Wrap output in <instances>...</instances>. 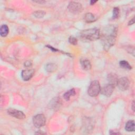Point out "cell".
I'll return each mask as SVG.
<instances>
[{"mask_svg":"<svg viewBox=\"0 0 135 135\" xmlns=\"http://www.w3.org/2000/svg\"><path fill=\"white\" fill-rule=\"evenodd\" d=\"M61 104L62 101L61 99L58 97H55L50 101L48 107L50 109H52L53 110H57L60 109Z\"/></svg>","mask_w":135,"mask_h":135,"instance_id":"obj_7","label":"cell"},{"mask_svg":"<svg viewBox=\"0 0 135 135\" xmlns=\"http://www.w3.org/2000/svg\"><path fill=\"white\" fill-rule=\"evenodd\" d=\"M110 134H120L119 132H113V131H112V130H111L110 131Z\"/></svg>","mask_w":135,"mask_h":135,"instance_id":"obj_24","label":"cell"},{"mask_svg":"<svg viewBox=\"0 0 135 135\" xmlns=\"http://www.w3.org/2000/svg\"><path fill=\"white\" fill-rule=\"evenodd\" d=\"M7 112L11 116L19 119H23L26 117V116L25 115V114L23 112L15 109H13V108L8 109Z\"/></svg>","mask_w":135,"mask_h":135,"instance_id":"obj_8","label":"cell"},{"mask_svg":"<svg viewBox=\"0 0 135 135\" xmlns=\"http://www.w3.org/2000/svg\"><path fill=\"white\" fill-rule=\"evenodd\" d=\"M84 20L86 22L91 23L94 22L96 20V17L94 14L91 13H88L84 16Z\"/></svg>","mask_w":135,"mask_h":135,"instance_id":"obj_16","label":"cell"},{"mask_svg":"<svg viewBox=\"0 0 135 135\" xmlns=\"http://www.w3.org/2000/svg\"><path fill=\"white\" fill-rule=\"evenodd\" d=\"M46 119L42 114H38L35 115L33 119V122L34 126L36 128H40L45 125Z\"/></svg>","mask_w":135,"mask_h":135,"instance_id":"obj_4","label":"cell"},{"mask_svg":"<svg viewBox=\"0 0 135 135\" xmlns=\"http://www.w3.org/2000/svg\"><path fill=\"white\" fill-rule=\"evenodd\" d=\"M125 129H126V131H127L128 132L134 131V130H135L134 121L133 120L128 121L126 124Z\"/></svg>","mask_w":135,"mask_h":135,"instance_id":"obj_12","label":"cell"},{"mask_svg":"<svg viewBox=\"0 0 135 135\" xmlns=\"http://www.w3.org/2000/svg\"><path fill=\"white\" fill-rule=\"evenodd\" d=\"M129 79L126 77H123L118 79L117 85L120 90L126 91L129 88Z\"/></svg>","mask_w":135,"mask_h":135,"instance_id":"obj_6","label":"cell"},{"mask_svg":"<svg viewBox=\"0 0 135 135\" xmlns=\"http://www.w3.org/2000/svg\"><path fill=\"white\" fill-rule=\"evenodd\" d=\"M132 109L133 110V111H134V102L133 101L132 102Z\"/></svg>","mask_w":135,"mask_h":135,"instance_id":"obj_27","label":"cell"},{"mask_svg":"<svg viewBox=\"0 0 135 135\" xmlns=\"http://www.w3.org/2000/svg\"><path fill=\"white\" fill-rule=\"evenodd\" d=\"M117 35V29L113 25L105 27L100 33L102 43L104 49L108 51L115 43Z\"/></svg>","mask_w":135,"mask_h":135,"instance_id":"obj_1","label":"cell"},{"mask_svg":"<svg viewBox=\"0 0 135 135\" xmlns=\"http://www.w3.org/2000/svg\"><path fill=\"white\" fill-rule=\"evenodd\" d=\"M45 13L43 11H36L33 13V15L36 18H42L45 15Z\"/></svg>","mask_w":135,"mask_h":135,"instance_id":"obj_20","label":"cell"},{"mask_svg":"<svg viewBox=\"0 0 135 135\" xmlns=\"http://www.w3.org/2000/svg\"><path fill=\"white\" fill-rule=\"evenodd\" d=\"M108 80L109 83L112 84L114 86L117 85L118 78L117 75L114 73H110L108 75Z\"/></svg>","mask_w":135,"mask_h":135,"instance_id":"obj_11","label":"cell"},{"mask_svg":"<svg viewBox=\"0 0 135 135\" xmlns=\"http://www.w3.org/2000/svg\"><path fill=\"white\" fill-rule=\"evenodd\" d=\"M81 64L83 69L85 70H89L91 68V64L90 62L86 59L81 61Z\"/></svg>","mask_w":135,"mask_h":135,"instance_id":"obj_15","label":"cell"},{"mask_svg":"<svg viewBox=\"0 0 135 135\" xmlns=\"http://www.w3.org/2000/svg\"><path fill=\"white\" fill-rule=\"evenodd\" d=\"M68 10L72 13L78 14L81 12L82 6L81 3L75 2H71L68 6Z\"/></svg>","mask_w":135,"mask_h":135,"instance_id":"obj_5","label":"cell"},{"mask_svg":"<svg viewBox=\"0 0 135 135\" xmlns=\"http://www.w3.org/2000/svg\"><path fill=\"white\" fill-rule=\"evenodd\" d=\"M119 15V9L118 7H114L113 9V15L112 18L113 19L117 18Z\"/></svg>","mask_w":135,"mask_h":135,"instance_id":"obj_21","label":"cell"},{"mask_svg":"<svg viewBox=\"0 0 135 135\" xmlns=\"http://www.w3.org/2000/svg\"><path fill=\"white\" fill-rule=\"evenodd\" d=\"M114 87L113 85L110 84H108L104 86H103L101 89V93L104 96L106 97H110L112 94L114 90Z\"/></svg>","mask_w":135,"mask_h":135,"instance_id":"obj_9","label":"cell"},{"mask_svg":"<svg viewBox=\"0 0 135 135\" xmlns=\"http://www.w3.org/2000/svg\"><path fill=\"white\" fill-rule=\"evenodd\" d=\"M80 36L86 40L95 41L100 37V31L96 28L86 29L81 32Z\"/></svg>","mask_w":135,"mask_h":135,"instance_id":"obj_2","label":"cell"},{"mask_svg":"<svg viewBox=\"0 0 135 135\" xmlns=\"http://www.w3.org/2000/svg\"><path fill=\"white\" fill-rule=\"evenodd\" d=\"M84 123V128L85 129H86V131H89L90 130H92L93 129V123H92V121L89 119H86L85 120L84 122H83Z\"/></svg>","mask_w":135,"mask_h":135,"instance_id":"obj_14","label":"cell"},{"mask_svg":"<svg viewBox=\"0 0 135 135\" xmlns=\"http://www.w3.org/2000/svg\"><path fill=\"white\" fill-rule=\"evenodd\" d=\"M75 94V90L74 89H72L69 91H68L67 92H66L64 95H63V97L64 98V99L66 101H69L70 100V98L71 96H73Z\"/></svg>","mask_w":135,"mask_h":135,"instance_id":"obj_18","label":"cell"},{"mask_svg":"<svg viewBox=\"0 0 135 135\" xmlns=\"http://www.w3.org/2000/svg\"><path fill=\"white\" fill-rule=\"evenodd\" d=\"M34 73L33 69H26L22 71L21 73V76L24 81H28L33 76Z\"/></svg>","mask_w":135,"mask_h":135,"instance_id":"obj_10","label":"cell"},{"mask_svg":"<svg viewBox=\"0 0 135 135\" xmlns=\"http://www.w3.org/2000/svg\"><path fill=\"white\" fill-rule=\"evenodd\" d=\"M134 18H132V20H131V21H129V25H132V24H133L134 23Z\"/></svg>","mask_w":135,"mask_h":135,"instance_id":"obj_25","label":"cell"},{"mask_svg":"<svg viewBox=\"0 0 135 135\" xmlns=\"http://www.w3.org/2000/svg\"><path fill=\"white\" fill-rule=\"evenodd\" d=\"M97 2V1H91L90 2V4H91V5H93V4H94V3H95Z\"/></svg>","mask_w":135,"mask_h":135,"instance_id":"obj_26","label":"cell"},{"mask_svg":"<svg viewBox=\"0 0 135 135\" xmlns=\"http://www.w3.org/2000/svg\"><path fill=\"white\" fill-rule=\"evenodd\" d=\"M69 41L71 44L73 45H76L78 42L77 39L73 36H70L69 38Z\"/></svg>","mask_w":135,"mask_h":135,"instance_id":"obj_22","label":"cell"},{"mask_svg":"<svg viewBox=\"0 0 135 135\" xmlns=\"http://www.w3.org/2000/svg\"><path fill=\"white\" fill-rule=\"evenodd\" d=\"M24 65H25V66L26 67H30V66H31V65H32V62H31V61H26V62H25Z\"/></svg>","mask_w":135,"mask_h":135,"instance_id":"obj_23","label":"cell"},{"mask_svg":"<svg viewBox=\"0 0 135 135\" xmlns=\"http://www.w3.org/2000/svg\"><path fill=\"white\" fill-rule=\"evenodd\" d=\"M9 32V28L6 24H3L0 28V34L3 37L6 36Z\"/></svg>","mask_w":135,"mask_h":135,"instance_id":"obj_13","label":"cell"},{"mask_svg":"<svg viewBox=\"0 0 135 135\" xmlns=\"http://www.w3.org/2000/svg\"><path fill=\"white\" fill-rule=\"evenodd\" d=\"M120 66L124 69H127V70H130L131 69V66L129 64V63L126 61H121L119 63Z\"/></svg>","mask_w":135,"mask_h":135,"instance_id":"obj_19","label":"cell"},{"mask_svg":"<svg viewBox=\"0 0 135 135\" xmlns=\"http://www.w3.org/2000/svg\"><path fill=\"white\" fill-rule=\"evenodd\" d=\"M45 70L49 72H53L57 69V66L53 63H49L45 65Z\"/></svg>","mask_w":135,"mask_h":135,"instance_id":"obj_17","label":"cell"},{"mask_svg":"<svg viewBox=\"0 0 135 135\" xmlns=\"http://www.w3.org/2000/svg\"><path fill=\"white\" fill-rule=\"evenodd\" d=\"M101 91V87L99 81L95 80L90 83L88 90V94L92 97L97 96L99 93Z\"/></svg>","mask_w":135,"mask_h":135,"instance_id":"obj_3","label":"cell"}]
</instances>
